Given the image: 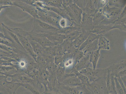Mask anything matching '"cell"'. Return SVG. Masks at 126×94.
<instances>
[{
	"label": "cell",
	"instance_id": "obj_13",
	"mask_svg": "<svg viewBox=\"0 0 126 94\" xmlns=\"http://www.w3.org/2000/svg\"><path fill=\"white\" fill-rule=\"evenodd\" d=\"M91 32H89L83 31L75 40L72 42V43L76 49H79L81 45L85 41Z\"/></svg>",
	"mask_w": 126,
	"mask_h": 94
},
{
	"label": "cell",
	"instance_id": "obj_2",
	"mask_svg": "<svg viewBox=\"0 0 126 94\" xmlns=\"http://www.w3.org/2000/svg\"><path fill=\"white\" fill-rule=\"evenodd\" d=\"M64 10L74 23V26L80 27L82 21L83 11L74 2Z\"/></svg>",
	"mask_w": 126,
	"mask_h": 94
},
{
	"label": "cell",
	"instance_id": "obj_24",
	"mask_svg": "<svg viewBox=\"0 0 126 94\" xmlns=\"http://www.w3.org/2000/svg\"><path fill=\"white\" fill-rule=\"evenodd\" d=\"M80 29V27L75 26H68L58 31L57 33L64 35H68L75 31Z\"/></svg>",
	"mask_w": 126,
	"mask_h": 94
},
{
	"label": "cell",
	"instance_id": "obj_6",
	"mask_svg": "<svg viewBox=\"0 0 126 94\" xmlns=\"http://www.w3.org/2000/svg\"><path fill=\"white\" fill-rule=\"evenodd\" d=\"M126 60L125 59L117 63L111 65L107 69L111 75L114 77H116L119 72L126 68Z\"/></svg>",
	"mask_w": 126,
	"mask_h": 94
},
{
	"label": "cell",
	"instance_id": "obj_12",
	"mask_svg": "<svg viewBox=\"0 0 126 94\" xmlns=\"http://www.w3.org/2000/svg\"><path fill=\"white\" fill-rule=\"evenodd\" d=\"M50 39V41L55 45L59 46L61 45L65 39L67 38V35H62L58 33L52 34L50 36H48Z\"/></svg>",
	"mask_w": 126,
	"mask_h": 94
},
{
	"label": "cell",
	"instance_id": "obj_16",
	"mask_svg": "<svg viewBox=\"0 0 126 94\" xmlns=\"http://www.w3.org/2000/svg\"><path fill=\"white\" fill-rule=\"evenodd\" d=\"M17 36L20 44L22 45L24 47L32 56H34L35 54V52H34L32 47L27 39L21 35H18Z\"/></svg>",
	"mask_w": 126,
	"mask_h": 94
},
{
	"label": "cell",
	"instance_id": "obj_11",
	"mask_svg": "<svg viewBox=\"0 0 126 94\" xmlns=\"http://www.w3.org/2000/svg\"><path fill=\"white\" fill-rule=\"evenodd\" d=\"M65 54H74L76 48L73 45L72 42L68 39H66L61 45Z\"/></svg>",
	"mask_w": 126,
	"mask_h": 94
},
{
	"label": "cell",
	"instance_id": "obj_39",
	"mask_svg": "<svg viewBox=\"0 0 126 94\" xmlns=\"http://www.w3.org/2000/svg\"><path fill=\"white\" fill-rule=\"evenodd\" d=\"M0 37L2 38H5V37L4 36V35L2 33H0Z\"/></svg>",
	"mask_w": 126,
	"mask_h": 94
},
{
	"label": "cell",
	"instance_id": "obj_41",
	"mask_svg": "<svg viewBox=\"0 0 126 94\" xmlns=\"http://www.w3.org/2000/svg\"><path fill=\"white\" fill-rule=\"evenodd\" d=\"M5 6H0V11H1V10H2L3 8Z\"/></svg>",
	"mask_w": 126,
	"mask_h": 94
},
{
	"label": "cell",
	"instance_id": "obj_4",
	"mask_svg": "<svg viewBox=\"0 0 126 94\" xmlns=\"http://www.w3.org/2000/svg\"><path fill=\"white\" fill-rule=\"evenodd\" d=\"M60 91L63 94H92L84 85L71 87L60 84Z\"/></svg>",
	"mask_w": 126,
	"mask_h": 94
},
{
	"label": "cell",
	"instance_id": "obj_38",
	"mask_svg": "<svg viewBox=\"0 0 126 94\" xmlns=\"http://www.w3.org/2000/svg\"><path fill=\"white\" fill-rule=\"evenodd\" d=\"M0 43L3 44H5L6 45H9L10 43H9L7 41H5L3 39H2L0 38Z\"/></svg>",
	"mask_w": 126,
	"mask_h": 94
},
{
	"label": "cell",
	"instance_id": "obj_23",
	"mask_svg": "<svg viewBox=\"0 0 126 94\" xmlns=\"http://www.w3.org/2000/svg\"><path fill=\"white\" fill-rule=\"evenodd\" d=\"M108 5L110 7L124 8L126 6L125 1L119 0H108Z\"/></svg>",
	"mask_w": 126,
	"mask_h": 94
},
{
	"label": "cell",
	"instance_id": "obj_18",
	"mask_svg": "<svg viewBox=\"0 0 126 94\" xmlns=\"http://www.w3.org/2000/svg\"><path fill=\"white\" fill-rule=\"evenodd\" d=\"M98 39L94 40L91 43L88 45L82 50L84 56L87 55H90L93 51L98 49Z\"/></svg>",
	"mask_w": 126,
	"mask_h": 94
},
{
	"label": "cell",
	"instance_id": "obj_1",
	"mask_svg": "<svg viewBox=\"0 0 126 94\" xmlns=\"http://www.w3.org/2000/svg\"><path fill=\"white\" fill-rule=\"evenodd\" d=\"M124 8L110 7L107 4L103 7V13L105 19L100 24L108 25L114 23L118 19Z\"/></svg>",
	"mask_w": 126,
	"mask_h": 94
},
{
	"label": "cell",
	"instance_id": "obj_33",
	"mask_svg": "<svg viewBox=\"0 0 126 94\" xmlns=\"http://www.w3.org/2000/svg\"><path fill=\"white\" fill-rule=\"evenodd\" d=\"M67 20L62 18L59 21V26L62 29L64 28L67 27Z\"/></svg>",
	"mask_w": 126,
	"mask_h": 94
},
{
	"label": "cell",
	"instance_id": "obj_35",
	"mask_svg": "<svg viewBox=\"0 0 126 94\" xmlns=\"http://www.w3.org/2000/svg\"><path fill=\"white\" fill-rule=\"evenodd\" d=\"M116 78L117 79L118 82L119 84H120L121 87H122L125 93L126 94V85L124 84V82H123L120 77L118 76L116 77Z\"/></svg>",
	"mask_w": 126,
	"mask_h": 94
},
{
	"label": "cell",
	"instance_id": "obj_14",
	"mask_svg": "<svg viewBox=\"0 0 126 94\" xmlns=\"http://www.w3.org/2000/svg\"><path fill=\"white\" fill-rule=\"evenodd\" d=\"M105 19L103 13V8L96 10L93 17V20L94 27L100 24Z\"/></svg>",
	"mask_w": 126,
	"mask_h": 94
},
{
	"label": "cell",
	"instance_id": "obj_28",
	"mask_svg": "<svg viewBox=\"0 0 126 94\" xmlns=\"http://www.w3.org/2000/svg\"><path fill=\"white\" fill-rule=\"evenodd\" d=\"M82 32L80 30V29L78 30L75 31L70 33V34L67 35V39L73 42L77 38Z\"/></svg>",
	"mask_w": 126,
	"mask_h": 94
},
{
	"label": "cell",
	"instance_id": "obj_8",
	"mask_svg": "<svg viewBox=\"0 0 126 94\" xmlns=\"http://www.w3.org/2000/svg\"><path fill=\"white\" fill-rule=\"evenodd\" d=\"M89 55L84 56L77 63L74 67L77 70L80 71L87 67H92H92V65L89 61Z\"/></svg>",
	"mask_w": 126,
	"mask_h": 94
},
{
	"label": "cell",
	"instance_id": "obj_31",
	"mask_svg": "<svg viewBox=\"0 0 126 94\" xmlns=\"http://www.w3.org/2000/svg\"><path fill=\"white\" fill-rule=\"evenodd\" d=\"M73 2L77 5L82 10L84 8L86 4V0H73Z\"/></svg>",
	"mask_w": 126,
	"mask_h": 94
},
{
	"label": "cell",
	"instance_id": "obj_15",
	"mask_svg": "<svg viewBox=\"0 0 126 94\" xmlns=\"http://www.w3.org/2000/svg\"><path fill=\"white\" fill-rule=\"evenodd\" d=\"M86 1L85 6L82 11L86 14L93 17L96 11L94 5L93 1L91 0H86Z\"/></svg>",
	"mask_w": 126,
	"mask_h": 94
},
{
	"label": "cell",
	"instance_id": "obj_10",
	"mask_svg": "<svg viewBox=\"0 0 126 94\" xmlns=\"http://www.w3.org/2000/svg\"><path fill=\"white\" fill-rule=\"evenodd\" d=\"M88 78L90 83L98 79L95 70L92 67H87L79 71Z\"/></svg>",
	"mask_w": 126,
	"mask_h": 94
},
{
	"label": "cell",
	"instance_id": "obj_30",
	"mask_svg": "<svg viewBox=\"0 0 126 94\" xmlns=\"http://www.w3.org/2000/svg\"><path fill=\"white\" fill-rule=\"evenodd\" d=\"M49 4L55 7L63 9L62 5V1L52 0L49 1Z\"/></svg>",
	"mask_w": 126,
	"mask_h": 94
},
{
	"label": "cell",
	"instance_id": "obj_32",
	"mask_svg": "<svg viewBox=\"0 0 126 94\" xmlns=\"http://www.w3.org/2000/svg\"><path fill=\"white\" fill-rule=\"evenodd\" d=\"M22 86L25 87L26 89H28V90L31 91L33 94H40L35 89L32 88L31 86L29 85L28 84H22Z\"/></svg>",
	"mask_w": 126,
	"mask_h": 94
},
{
	"label": "cell",
	"instance_id": "obj_26",
	"mask_svg": "<svg viewBox=\"0 0 126 94\" xmlns=\"http://www.w3.org/2000/svg\"><path fill=\"white\" fill-rule=\"evenodd\" d=\"M84 56L83 51L76 49L74 52L73 57V59L75 65Z\"/></svg>",
	"mask_w": 126,
	"mask_h": 94
},
{
	"label": "cell",
	"instance_id": "obj_7",
	"mask_svg": "<svg viewBox=\"0 0 126 94\" xmlns=\"http://www.w3.org/2000/svg\"><path fill=\"white\" fill-rule=\"evenodd\" d=\"M115 29L113 24L108 25L100 24L94 27L91 33L98 35H103L112 30Z\"/></svg>",
	"mask_w": 126,
	"mask_h": 94
},
{
	"label": "cell",
	"instance_id": "obj_5",
	"mask_svg": "<svg viewBox=\"0 0 126 94\" xmlns=\"http://www.w3.org/2000/svg\"><path fill=\"white\" fill-rule=\"evenodd\" d=\"M81 31L91 32L94 28L93 17L83 12L80 26Z\"/></svg>",
	"mask_w": 126,
	"mask_h": 94
},
{
	"label": "cell",
	"instance_id": "obj_34",
	"mask_svg": "<svg viewBox=\"0 0 126 94\" xmlns=\"http://www.w3.org/2000/svg\"><path fill=\"white\" fill-rule=\"evenodd\" d=\"M108 0H99L98 2V9L102 8L105 6L108 3Z\"/></svg>",
	"mask_w": 126,
	"mask_h": 94
},
{
	"label": "cell",
	"instance_id": "obj_42",
	"mask_svg": "<svg viewBox=\"0 0 126 94\" xmlns=\"http://www.w3.org/2000/svg\"><path fill=\"white\" fill-rule=\"evenodd\" d=\"M2 94V93L0 92V94Z\"/></svg>",
	"mask_w": 126,
	"mask_h": 94
},
{
	"label": "cell",
	"instance_id": "obj_36",
	"mask_svg": "<svg viewBox=\"0 0 126 94\" xmlns=\"http://www.w3.org/2000/svg\"><path fill=\"white\" fill-rule=\"evenodd\" d=\"M73 2V0H63L62 5L64 9L69 6L71 3Z\"/></svg>",
	"mask_w": 126,
	"mask_h": 94
},
{
	"label": "cell",
	"instance_id": "obj_22",
	"mask_svg": "<svg viewBox=\"0 0 126 94\" xmlns=\"http://www.w3.org/2000/svg\"><path fill=\"white\" fill-rule=\"evenodd\" d=\"M113 24L115 29L126 31V17L118 18Z\"/></svg>",
	"mask_w": 126,
	"mask_h": 94
},
{
	"label": "cell",
	"instance_id": "obj_17",
	"mask_svg": "<svg viewBox=\"0 0 126 94\" xmlns=\"http://www.w3.org/2000/svg\"><path fill=\"white\" fill-rule=\"evenodd\" d=\"M100 50L98 49L93 51L89 56V61L92 65V68L94 70L96 69L98 60L100 57Z\"/></svg>",
	"mask_w": 126,
	"mask_h": 94
},
{
	"label": "cell",
	"instance_id": "obj_3",
	"mask_svg": "<svg viewBox=\"0 0 126 94\" xmlns=\"http://www.w3.org/2000/svg\"><path fill=\"white\" fill-rule=\"evenodd\" d=\"M106 77L98 79L86 86L92 94H108Z\"/></svg>",
	"mask_w": 126,
	"mask_h": 94
},
{
	"label": "cell",
	"instance_id": "obj_19",
	"mask_svg": "<svg viewBox=\"0 0 126 94\" xmlns=\"http://www.w3.org/2000/svg\"><path fill=\"white\" fill-rule=\"evenodd\" d=\"M110 42L103 35H100L98 39V49L109 50L110 49Z\"/></svg>",
	"mask_w": 126,
	"mask_h": 94
},
{
	"label": "cell",
	"instance_id": "obj_27",
	"mask_svg": "<svg viewBox=\"0 0 126 94\" xmlns=\"http://www.w3.org/2000/svg\"><path fill=\"white\" fill-rule=\"evenodd\" d=\"M36 22H37L38 24L42 28L45 29H46L52 30L56 32H58L59 30V29L56 28V27H53L51 25H49L48 24H47L46 23L43 22L42 21L39 20H37Z\"/></svg>",
	"mask_w": 126,
	"mask_h": 94
},
{
	"label": "cell",
	"instance_id": "obj_9",
	"mask_svg": "<svg viewBox=\"0 0 126 94\" xmlns=\"http://www.w3.org/2000/svg\"><path fill=\"white\" fill-rule=\"evenodd\" d=\"M60 84L68 87H74L81 85L82 84L78 78L74 73L73 75L64 80Z\"/></svg>",
	"mask_w": 126,
	"mask_h": 94
},
{
	"label": "cell",
	"instance_id": "obj_40",
	"mask_svg": "<svg viewBox=\"0 0 126 94\" xmlns=\"http://www.w3.org/2000/svg\"><path fill=\"white\" fill-rule=\"evenodd\" d=\"M4 77H5V76H4L0 75V79L3 78Z\"/></svg>",
	"mask_w": 126,
	"mask_h": 94
},
{
	"label": "cell",
	"instance_id": "obj_37",
	"mask_svg": "<svg viewBox=\"0 0 126 94\" xmlns=\"http://www.w3.org/2000/svg\"><path fill=\"white\" fill-rule=\"evenodd\" d=\"M120 77L121 78L124 77H126V68L122 70L118 73V74L117 76Z\"/></svg>",
	"mask_w": 126,
	"mask_h": 94
},
{
	"label": "cell",
	"instance_id": "obj_29",
	"mask_svg": "<svg viewBox=\"0 0 126 94\" xmlns=\"http://www.w3.org/2000/svg\"><path fill=\"white\" fill-rule=\"evenodd\" d=\"M115 90L118 94H126L125 93L122 87H121L119 82H118L116 77H114Z\"/></svg>",
	"mask_w": 126,
	"mask_h": 94
},
{
	"label": "cell",
	"instance_id": "obj_21",
	"mask_svg": "<svg viewBox=\"0 0 126 94\" xmlns=\"http://www.w3.org/2000/svg\"><path fill=\"white\" fill-rule=\"evenodd\" d=\"M100 36V35H97V34L91 33L89 36H88V38L79 47L78 49L80 51H82L88 45L91 43L94 40L99 38Z\"/></svg>",
	"mask_w": 126,
	"mask_h": 94
},
{
	"label": "cell",
	"instance_id": "obj_25",
	"mask_svg": "<svg viewBox=\"0 0 126 94\" xmlns=\"http://www.w3.org/2000/svg\"><path fill=\"white\" fill-rule=\"evenodd\" d=\"M33 40L37 42L39 44L44 47H51L55 45L48 39L43 38L33 37Z\"/></svg>",
	"mask_w": 126,
	"mask_h": 94
},
{
	"label": "cell",
	"instance_id": "obj_20",
	"mask_svg": "<svg viewBox=\"0 0 126 94\" xmlns=\"http://www.w3.org/2000/svg\"><path fill=\"white\" fill-rule=\"evenodd\" d=\"M70 73H74L80 80L82 84L86 86L89 85L90 83L89 79L85 76L80 73L74 67L72 69Z\"/></svg>",
	"mask_w": 126,
	"mask_h": 94
}]
</instances>
